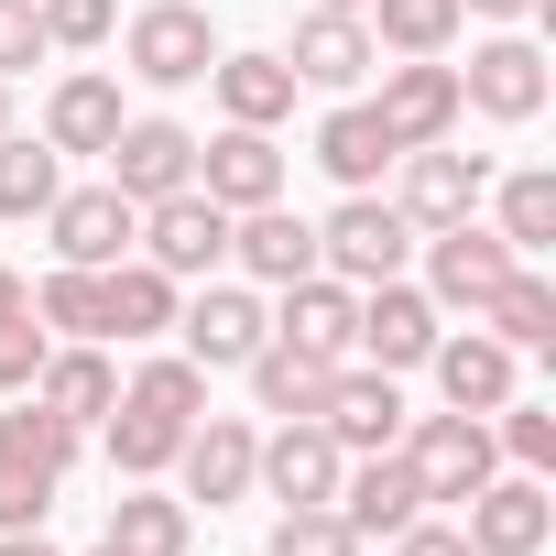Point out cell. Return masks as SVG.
<instances>
[{
	"instance_id": "d6986e66",
	"label": "cell",
	"mask_w": 556,
	"mask_h": 556,
	"mask_svg": "<svg viewBox=\"0 0 556 556\" xmlns=\"http://www.w3.org/2000/svg\"><path fill=\"white\" fill-rule=\"evenodd\" d=\"M317 426H328L350 458H371V447H393V437H404V382H393V371H371V361H339V382H328Z\"/></svg>"
},
{
	"instance_id": "d590c367",
	"label": "cell",
	"mask_w": 556,
	"mask_h": 556,
	"mask_svg": "<svg viewBox=\"0 0 556 556\" xmlns=\"http://www.w3.org/2000/svg\"><path fill=\"white\" fill-rule=\"evenodd\" d=\"M491 207H502V240L534 262V251H556V175L545 164H523V175H502L491 186Z\"/></svg>"
},
{
	"instance_id": "5bb4252c",
	"label": "cell",
	"mask_w": 556,
	"mask_h": 556,
	"mask_svg": "<svg viewBox=\"0 0 556 556\" xmlns=\"http://www.w3.org/2000/svg\"><path fill=\"white\" fill-rule=\"evenodd\" d=\"M458 513H469V523H458V534H469V556H534V545L556 534V502H545V480H534V469H513V480L491 469Z\"/></svg>"
},
{
	"instance_id": "e0dca14e",
	"label": "cell",
	"mask_w": 556,
	"mask_h": 556,
	"mask_svg": "<svg viewBox=\"0 0 556 556\" xmlns=\"http://www.w3.org/2000/svg\"><path fill=\"white\" fill-rule=\"evenodd\" d=\"M328 513L371 545V534H404V523L426 513V480L404 469V447H371V458H350V469H339V502H328Z\"/></svg>"
},
{
	"instance_id": "603a6c76",
	"label": "cell",
	"mask_w": 556,
	"mask_h": 556,
	"mask_svg": "<svg viewBox=\"0 0 556 556\" xmlns=\"http://www.w3.org/2000/svg\"><path fill=\"white\" fill-rule=\"evenodd\" d=\"M34 404L55 415V426H99L110 404H121V371H110V350L99 339H66V350H45V371H34Z\"/></svg>"
},
{
	"instance_id": "9a60e30c",
	"label": "cell",
	"mask_w": 556,
	"mask_h": 556,
	"mask_svg": "<svg viewBox=\"0 0 556 556\" xmlns=\"http://www.w3.org/2000/svg\"><path fill=\"white\" fill-rule=\"evenodd\" d=\"M197 197H218L229 218L240 207H273V197H285V142L218 121V142H197Z\"/></svg>"
},
{
	"instance_id": "52a82bcc",
	"label": "cell",
	"mask_w": 556,
	"mask_h": 556,
	"mask_svg": "<svg viewBox=\"0 0 556 556\" xmlns=\"http://www.w3.org/2000/svg\"><path fill=\"white\" fill-rule=\"evenodd\" d=\"M339 469H350V447L317 415H273V437L251 458V491H273L285 513H306V502H339Z\"/></svg>"
},
{
	"instance_id": "9c48e42d",
	"label": "cell",
	"mask_w": 556,
	"mask_h": 556,
	"mask_svg": "<svg viewBox=\"0 0 556 556\" xmlns=\"http://www.w3.org/2000/svg\"><path fill=\"white\" fill-rule=\"evenodd\" d=\"M382 131H393V153H426V142H447L469 110H458V66L447 55H404V66H382Z\"/></svg>"
},
{
	"instance_id": "ab89813d",
	"label": "cell",
	"mask_w": 556,
	"mask_h": 556,
	"mask_svg": "<svg viewBox=\"0 0 556 556\" xmlns=\"http://www.w3.org/2000/svg\"><path fill=\"white\" fill-rule=\"evenodd\" d=\"M262 556H361V534L328 513V502H306V513H285V523H273V545Z\"/></svg>"
},
{
	"instance_id": "3957f363",
	"label": "cell",
	"mask_w": 556,
	"mask_h": 556,
	"mask_svg": "<svg viewBox=\"0 0 556 556\" xmlns=\"http://www.w3.org/2000/svg\"><path fill=\"white\" fill-rule=\"evenodd\" d=\"M121 55L142 88H197L218 66V23L197 12V0H142V12L121 23Z\"/></svg>"
},
{
	"instance_id": "f1b7e54d",
	"label": "cell",
	"mask_w": 556,
	"mask_h": 556,
	"mask_svg": "<svg viewBox=\"0 0 556 556\" xmlns=\"http://www.w3.org/2000/svg\"><path fill=\"white\" fill-rule=\"evenodd\" d=\"M317 164L361 197V186H382V164H393V131H382V110L371 99H339L328 121H317Z\"/></svg>"
},
{
	"instance_id": "f6af8a7d",
	"label": "cell",
	"mask_w": 556,
	"mask_h": 556,
	"mask_svg": "<svg viewBox=\"0 0 556 556\" xmlns=\"http://www.w3.org/2000/svg\"><path fill=\"white\" fill-rule=\"evenodd\" d=\"M458 12H480V23H534L545 0H458Z\"/></svg>"
},
{
	"instance_id": "bcb514c9",
	"label": "cell",
	"mask_w": 556,
	"mask_h": 556,
	"mask_svg": "<svg viewBox=\"0 0 556 556\" xmlns=\"http://www.w3.org/2000/svg\"><path fill=\"white\" fill-rule=\"evenodd\" d=\"M0 556H55V545H45V523H23V534H0Z\"/></svg>"
},
{
	"instance_id": "4dcf8cb0",
	"label": "cell",
	"mask_w": 556,
	"mask_h": 556,
	"mask_svg": "<svg viewBox=\"0 0 556 556\" xmlns=\"http://www.w3.org/2000/svg\"><path fill=\"white\" fill-rule=\"evenodd\" d=\"M99 437H110V469H121V480H164V469H175V447H186V426H175V415H153V404H131V393L99 415Z\"/></svg>"
},
{
	"instance_id": "44dd1931",
	"label": "cell",
	"mask_w": 556,
	"mask_h": 556,
	"mask_svg": "<svg viewBox=\"0 0 556 556\" xmlns=\"http://www.w3.org/2000/svg\"><path fill=\"white\" fill-rule=\"evenodd\" d=\"M229 262L251 273V285L285 295V285H306V273H317V229H306L285 197H273V207H240V218H229Z\"/></svg>"
},
{
	"instance_id": "4fadbf2b",
	"label": "cell",
	"mask_w": 556,
	"mask_h": 556,
	"mask_svg": "<svg viewBox=\"0 0 556 556\" xmlns=\"http://www.w3.org/2000/svg\"><path fill=\"white\" fill-rule=\"evenodd\" d=\"M45 240H55V262H88V273H110V262H131V240H142V207H131L121 186H66V197L45 207Z\"/></svg>"
},
{
	"instance_id": "7402d4cb",
	"label": "cell",
	"mask_w": 556,
	"mask_h": 556,
	"mask_svg": "<svg viewBox=\"0 0 556 556\" xmlns=\"http://www.w3.org/2000/svg\"><path fill=\"white\" fill-rule=\"evenodd\" d=\"M285 66H295V88H339V99H350V88L382 66V45H371L361 12H306L295 45H285Z\"/></svg>"
},
{
	"instance_id": "cb8c5ba5",
	"label": "cell",
	"mask_w": 556,
	"mask_h": 556,
	"mask_svg": "<svg viewBox=\"0 0 556 556\" xmlns=\"http://www.w3.org/2000/svg\"><path fill=\"white\" fill-rule=\"evenodd\" d=\"M207 88H218V121H240V131H285L295 121V66L285 55H218L207 66Z\"/></svg>"
},
{
	"instance_id": "30bf717a",
	"label": "cell",
	"mask_w": 556,
	"mask_h": 556,
	"mask_svg": "<svg viewBox=\"0 0 556 556\" xmlns=\"http://www.w3.org/2000/svg\"><path fill=\"white\" fill-rule=\"evenodd\" d=\"M175 339H186L197 371H240V361L273 339V306H262L251 285H197V295L175 306Z\"/></svg>"
},
{
	"instance_id": "484cf974",
	"label": "cell",
	"mask_w": 556,
	"mask_h": 556,
	"mask_svg": "<svg viewBox=\"0 0 556 556\" xmlns=\"http://www.w3.org/2000/svg\"><path fill=\"white\" fill-rule=\"evenodd\" d=\"M350 317H361V285L306 273V285H285V306H273V339H295V350H317V361H350Z\"/></svg>"
},
{
	"instance_id": "4316f807",
	"label": "cell",
	"mask_w": 556,
	"mask_h": 556,
	"mask_svg": "<svg viewBox=\"0 0 556 556\" xmlns=\"http://www.w3.org/2000/svg\"><path fill=\"white\" fill-rule=\"evenodd\" d=\"M99 545H121V556H186V545H197V502L131 480V491L110 502V534H99Z\"/></svg>"
},
{
	"instance_id": "8d00e7d4",
	"label": "cell",
	"mask_w": 556,
	"mask_h": 556,
	"mask_svg": "<svg viewBox=\"0 0 556 556\" xmlns=\"http://www.w3.org/2000/svg\"><path fill=\"white\" fill-rule=\"evenodd\" d=\"M121 393H131V404H153V415H175V426H197V415H207V371H197L186 350H175V361H142Z\"/></svg>"
},
{
	"instance_id": "f546056e",
	"label": "cell",
	"mask_w": 556,
	"mask_h": 556,
	"mask_svg": "<svg viewBox=\"0 0 556 556\" xmlns=\"http://www.w3.org/2000/svg\"><path fill=\"white\" fill-rule=\"evenodd\" d=\"M99 295H110V339H164L175 306H186V285H175V273H153V262H110Z\"/></svg>"
},
{
	"instance_id": "b9f144b4",
	"label": "cell",
	"mask_w": 556,
	"mask_h": 556,
	"mask_svg": "<svg viewBox=\"0 0 556 556\" xmlns=\"http://www.w3.org/2000/svg\"><path fill=\"white\" fill-rule=\"evenodd\" d=\"M55 45H45V12L34 0H0V77H23V66H45Z\"/></svg>"
},
{
	"instance_id": "d4e9b609",
	"label": "cell",
	"mask_w": 556,
	"mask_h": 556,
	"mask_svg": "<svg viewBox=\"0 0 556 556\" xmlns=\"http://www.w3.org/2000/svg\"><path fill=\"white\" fill-rule=\"evenodd\" d=\"M121 77H99V66H77V77H55V99H45V142L55 153H110L121 142Z\"/></svg>"
},
{
	"instance_id": "7a4b0ae2",
	"label": "cell",
	"mask_w": 556,
	"mask_h": 556,
	"mask_svg": "<svg viewBox=\"0 0 556 556\" xmlns=\"http://www.w3.org/2000/svg\"><path fill=\"white\" fill-rule=\"evenodd\" d=\"M404 251H415V218H404L393 197H371V186L339 197L328 229H317V273H339V285H393Z\"/></svg>"
},
{
	"instance_id": "e575fe53",
	"label": "cell",
	"mask_w": 556,
	"mask_h": 556,
	"mask_svg": "<svg viewBox=\"0 0 556 556\" xmlns=\"http://www.w3.org/2000/svg\"><path fill=\"white\" fill-rule=\"evenodd\" d=\"M34 317H45V339H110V295H99L88 262H55V273H45V285H34Z\"/></svg>"
},
{
	"instance_id": "ee69618b",
	"label": "cell",
	"mask_w": 556,
	"mask_h": 556,
	"mask_svg": "<svg viewBox=\"0 0 556 556\" xmlns=\"http://www.w3.org/2000/svg\"><path fill=\"white\" fill-rule=\"evenodd\" d=\"M12 317H34V285H23L12 262H0V328H12Z\"/></svg>"
},
{
	"instance_id": "74e56055",
	"label": "cell",
	"mask_w": 556,
	"mask_h": 556,
	"mask_svg": "<svg viewBox=\"0 0 556 556\" xmlns=\"http://www.w3.org/2000/svg\"><path fill=\"white\" fill-rule=\"evenodd\" d=\"M491 447H502L513 469H534V480H545V469H556V404H523V393H513V404H491Z\"/></svg>"
},
{
	"instance_id": "7dc6e473",
	"label": "cell",
	"mask_w": 556,
	"mask_h": 556,
	"mask_svg": "<svg viewBox=\"0 0 556 556\" xmlns=\"http://www.w3.org/2000/svg\"><path fill=\"white\" fill-rule=\"evenodd\" d=\"M306 12H371V0H306Z\"/></svg>"
},
{
	"instance_id": "836d02e7",
	"label": "cell",
	"mask_w": 556,
	"mask_h": 556,
	"mask_svg": "<svg viewBox=\"0 0 556 556\" xmlns=\"http://www.w3.org/2000/svg\"><path fill=\"white\" fill-rule=\"evenodd\" d=\"M66 197V153L55 142H23V131H0V218H45Z\"/></svg>"
},
{
	"instance_id": "f35d334b",
	"label": "cell",
	"mask_w": 556,
	"mask_h": 556,
	"mask_svg": "<svg viewBox=\"0 0 556 556\" xmlns=\"http://www.w3.org/2000/svg\"><path fill=\"white\" fill-rule=\"evenodd\" d=\"M34 12H45V45L55 55H88V45L121 34V0H34Z\"/></svg>"
},
{
	"instance_id": "1f68e13d",
	"label": "cell",
	"mask_w": 556,
	"mask_h": 556,
	"mask_svg": "<svg viewBox=\"0 0 556 556\" xmlns=\"http://www.w3.org/2000/svg\"><path fill=\"white\" fill-rule=\"evenodd\" d=\"M371 45L382 55H447L458 34H469V12H458V0H371Z\"/></svg>"
},
{
	"instance_id": "ffe728a7",
	"label": "cell",
	"mask_w": 556,
	"mask_h": 556,
	"mask_svg": "<svg viewBox=\"0 0 556 556\" xmlns=\"http://www.w3.org/2000/svg\"><path fill=\"white\" fill-rule=\"evenodd\" d=\"M251 458H262V437H251V415H197L186 426V447H175V469H186V502H251Z\"/></svg>"
},
{
	"instance_id": "ac0fdd59",
	"label": "cell",
	"mask_w": 556,
	"mask_h": 556,
	"mask_svg": "<svg viewBox=\"0 0 556 556\" xmlns=\"http://www.w3.org/2000/svg\"><path fill=\"white\" fill-rule=\"evenodd\" d=\"M426 371H437V393L458 404V415H491V404H513V382H523V350H502L491 328H437V350H426Z\"/></svg>"
},
{
	"instance_id": "7bdbcfd3",
	"label": "cell",
	"mask_w": 556,
	"mask_h": 556,
	"mask_svg": "<svg viewBox=\"0 0 556 556\" xmlns=\"http://www.w3.org/2000/svg\"><path fill=\"white\" fill-rule=\"evenodd\" d=\"M393 556H469V534H458V523H437V513H415V523L393 534Z\"/></svg>"
},
{
	"instance_id": "60d3db41",
	"label": "cell",
	"mask_w": 556,
	"mask_h": 556,
	"mask_svg": "<svg viewBox=\"0 0 556 556\" xmlns=\"http://www.w3.org/2000/svg\"><path fill=\"white\" fill-rule=\"evenodd\" d=\"M45 317H12V328H0V404H12V393H34V371H45Z\"/></svg>"
},
{
	"instance_id": "c3c4849f",
	"label": "cell",
	"mask_w": 556,
	"mask_h": 556,
	"mask_svg": "<svg viewBox=\"0 0 556 556\" xmlns=\"http://www.w3.org/2000/svg\"><path fill=\"white\" fill-rule=\"evenodd\" d=\"M0 131H12V77H0Z\"/></svg>"
},
{
	"instance_id": "83f0119b",
	"label": "cell",
	"mask_w": 556,
	"mask_h": 556,
	"mask_svg": "<svg viewBox=\"0 0 556 556\" xmlns=\"http://www.w3.org/2000/svg\"><path fill=\"white\" fill-rule=\"evenodd\" d=\"M240 371H251V404H262V415H317L328 382H339V361H317V350H295V339H262Z\"/></svg>"
},
{
	"instance_id": "681fc988",
	"label": "cell",
	"mask_w": 556,
	"mask_h": 556,
	"mask_svg": "<svg viewBox=\"0 0 556 556\" xmlns=\"http://www.w3.org/2000/svg\"><path fill=\"white\" fill-rule=\"evenodd\" d=\"M88 556H121V545H88Z\"/></svg>"
},
{
	"instance_id": "6da1fadb",
	"label": "cell",
	"mask_w": 556,
	"mask_h": 556,
	"mask_svg": "<svg viewBox=\"0 0 556 556\" xmlns=\"http://www.w3.org/2000/svg\"><path fill=\"white\" fill-rule=\"evenodd\" d=\"M66 469H77V426H55L34 393H12V415H0V534L45 523Z\"/></svg>"
},
{
	"instance_id": "d6a6232c",
	"label": "cell",
	"mask_w": 556,
	"mask_h": 556,
	"mask_svg": "<svg viewBox=\"0 0 556 556\" xmlns=\"http://www.w3.org/2000/svg\"><path fill=\"white\" fill-rule=\"evenodd\" d=\"M480 328H491L502 350H545V339H556V285H545L534 262H513V273H502V295L480 306Z\"/></svg>"
},
{
	"instance_id": "8fae6325",
	"label": "cell",
	"mask_w": 556,
	"mask_h": 556,
	"mask_svg": "<svg viewBox=\"0 0 556 556\" xmlns=\"http://www.w3.org/2000/svg\"><path fill=\"white\" fill-rule=\"evenodd\" d=\"M458 110H480V121H534V110H545V45H534V34H491V45H469V66H458Z\"/></svg>"
},
{
	"instance_id": "ba28073f",
	"label": "cell",
	"mask_w": 556,
	"mask_h": 556,
	"mask_svg": "<svg viewBox=\"0 0 556 556\" xmlns=\"http://www.w3.org/2000/svg\"><path fill=\"white\" fill-rule=\"evenodd\" d=\"M350 350L371 361V371H426V350H437V306H426V285H361V317H350Z\"/></svg>"
},
{
	"instance_id": "277c9868",
	"label": "cell",
	"mask_w": 556,
	"mask_h": 556,
	"mask_svg": "<svg viewBox=\"0 0 556 556\" xmlns=\"http://www.w3.org/2000/svg\"><path fill=\"white\" fill-rule=\"evenodd\" d=\"M393 447H404V469L426 480V502H469V491L502 469V447H491V415H458V404H447V415H415Z\"/></svg>"
},
{
	"instance_id": "7c38bea8",
	"label": "cell",
	"mask_w": 556,
	"mask_h": 556,
	"mask_svg": "<svg viewBox=\"0 0 556 556\" xmlns=\"http://www.w3.org/2000/svg\"><path fill=\"white\" fill-rule=\"evenodd\" d=\"M393 164H404L393 207L415 218V240L447 229V218H480V197H491V153H447V142H426V153H393Z\"/></svg>"
},
{
	"instance_id": "2e32d148",
	"label": "cell",
	"mask_w": 556,
	"mask_h": 556,
	"mask_svg": "<svg viewBox=\"0 0 556 556\" xmlns=\"http://www.w3.org/2000/svg\"><path fill=\"white\" fill-rule=\"evenodd\" d=\"M99 164H110V186H121L131 207H153V197L197 186V131H186V121H121V142H110Z\"/></svg>"
},
{
	"instance_id": "8992f818",
	"label": "cell",
	"mask_w": 556,
	"mask_h": 556,
	"mask_svg": "<svg viewBox=\"0 0 556 556\" xmlns=\"http://www.w3.org/2000/svg\"><path fill=\"white\" fill-rule=\"evenodd\" d=\"M153 273H175V285H207V273L229 262V207L218 197H197V186H175V197H153L142 207V240H131Z\"/></svg>"
},
{
	"instance_id": "5b68a950",
	"label": "cell",
	"mask_w": 556,
	"mask_h": 556,
	"mask_svg": "<svg viewBox=\"0 0 556 556\" xmlns=\"http://www.w3.org/2000/svg\"><path fill=\"white\" fill-rule=\"evenodd\" d=\"M523 251L502 240V229H480V218H447V229H426V306L447 317H480L491 295H502V273H513Z\"/></svg>"
}]
</instances>
